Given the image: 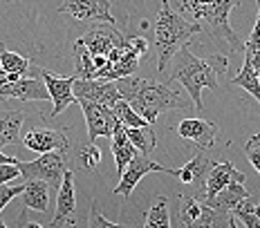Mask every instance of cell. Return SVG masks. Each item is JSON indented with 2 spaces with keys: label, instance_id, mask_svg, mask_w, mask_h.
Wrapping results in <instances>:
<instances>
[{
  "label": "cell",
  "instance_id": "7",
  "mask_svg": "<svg viewBox=\"0 0 260 228\" xmlns=\"http://www.w3.org/2000/svg\"><path fill=\"white\" fill-rule=\"evenodd\" d=\"M83 110L85 123H88V137L90 141H96L99 137L112 139L115 128L119 126V119L115 114V107L110 105H101L94 101H77Z\"/></svg>",
  "mask_w": 260,
  "mask_h": 228
},
{
  "label": "cell",
  "instance_id": "29",
  "mask_svg": "<svg viewBox=\"0 0 260 228\" xmlns=\"http://www.w3.org/2000/svg\"><path fill=\"white\" fill-rule=\"evenodd\" d=\"M245 56L251 58L253 69L260 76V0H258V16H256V25H253V31L249 36V41L245 43Z\"/></svg>",
  "mask_w": 260,
  "mask_h": 228
},
{
  "label": "cell",
  "instance_id": "3",
  "mask_svg": "<svg viewBox=\"0 0 260 228\" xmlns=\"http://www.w3.org/2000/svg\"><path fill=\"white\" fill-rule=\"evenodd\" d=\"M204 27L193 20L188 23L182 14H177L175 9L171 7L169 0H161L159 14H157L155 20V47H157V69L159 72H166L169 63L173 61L177 52L182 50L184 45H188V41L200 34Z\"/></svg>",
  "mask_w": 260,
  "mask_h": 228
},
{
  "label": "cell",
  "instance_id": "25",
  "mask_svg": "<svg viewBox=\"0 0 260 228\" xmlns=\"http://www.w3.org/2000/svg\"><path fill=\"white\" fill-rule=\"evenodd\" d=\"M74 76L77 79H96L94 54L79 41H74Z\"/></svg>",
  "mask_w": 260,
  "mask_h": 228
},
{
  "label": "cell",
  "instance_id": "19",
  "mask_svg": "<svg viewBox=\"0 0 260 228\" xmlns=\"http://www.w3.org/2000/svg\"><path fill=\"white\" fill-rule=\"evenodd\" d=\"M110 141H112V155H115V161H117V172H119V177H121L123 170L128 168V164L135 159V155H137L139 150L135 148V143L130 141L123 123H119L115 128V134H112Z\"/></svg>",
  "mask_w": 260,
  "mask_h": 228
},
{
  "label": "cell",
  "instance_id": "6",
  "mask_svg": "<svg viewBox=\"0 0 260 228\" xmlns=\"http://www.w3.org/2000/svg\"><path fill=\"white\" fill-rule=\"evenodd\" d=\"M65 152L63 150H52L39 155L34 161H20V177L25 179H43L50 183L52 190L61 188L63 177H65Z\"/></svg>",
  "mask_w": 260,
  "mask_h": 228
},
{
  "label": "cell",
  "instance_id": "9",
  "mask_svg": "<svg viewBox=\"0 0 260 228\" xmlns=\"http://www.w3.org/2000/svg\"><path fill=\"white\" fill-rule=\"evenodd\" d=\"M74 96H77V101H94L110 107H115V103L123 99L115 81L77 79V76H74Z\"/></svg>",
  "mask_w": 260,
  "mask_h": 228
},
{
  "label": "cell",
  "instance_id": "31",
  "mask_svg": "<svg viewBox=\"0 0 260 228\" xmlns=\"http://www.w3.org/2000/svg\"><path fill=\"white\" fill-rule=\"evenodd\" d=\"M245 155H247L249 164L256 168V172H258V177H260V132L253 134V137L245 143Z\"/></svg>",
  "mask_w": 260,
  "mask_h": 228
},
{
  "label": "cell",
  "instance_id": "28",
  "mask_svg": "<svg viewBox=\"0 0 260 228\" xmlns=\"http://www.w3.org/2000/svg\"><path fill=\"white\" fill-rule=\"evenodd\" d=\"M115 114L119 119V123H123L126 128H142V126H153V123H148L146 119L135 110L133 105L126 101V99H119L115 103Z\"/></svg>",
  "mask_w": 260,
  "mask_h": 228
},
{
  "label": "cell",
  "instance_id": "10",
  "mask_svg": "<svg viewBox=\"0 0 260 228\" xmlns=\"http://www.w3.org/2000/svg\"><path fill=\"white\" fill-rule=\"evenodd\" d=\"M50 183L43 179H27L25 188L20 193V221L18 226H31L36 228V224H29L27 219V210H36V213H47L50 210Z\"/></svg>",
  "mask_w": 260,
  "mask_h": 228
},
{
  "label": "cell",
  "instance_id": "15",
  "mask_svg": "<svg viewBox=\"0 0 260 228\" xmlns=\"http://www.w3.org/2000/svg\"><path fill=\"white\" fill-rule=\"evenodd\" d=\"M231 181H247V175L240 172L234 164H229V161L213 164V168H211V172L207 177V183H204V188L200 190L198 197L202 199V202H211V199H213L222 188L229 186Z\"/></svg>",
  "mask_w": 260,
  "mask_h": 228
},
{
  "label": "cell",
  "instance_id": "27",
  "mask_svg": "<svg viewBox=\"0 0 260 228\" xmlns=\"http://www.w3.org/2000/svg\"><path fill=\"white\" fill-rule=\"evenodd\" d=\"M130 141L135 143V148L144 155H150L157 145V137H155V130L153 126H142V128H126Z\"/></svg>",
  "mask_w": 260,
  "mask_h": 228
},
{
  "label": "cell",
  "instance_id": "35",
  "mask_svg": "<svg viewBox=\"0 0 260 228\" xmlns=\"http://www.w3.org/2000/svg\"><path fill=\"white\" fill-rule=\"evenodd\" d=\"M128 45H130V50H135L139 54V56H146L148 54V41L142 36H133V38H128Z\"/></svg>",
  "mask_w": 260,
  "mask_h": 228
},
{
  "label": "cell",
  "instance_id": "14",
  "mask_svg": "<svg viewBox=\"0 0 260 228\" xmlns=\"http://www.w3.org/2000/svg\"><path fill=\"white\" fill-rule=\"evenodd\" d=\"M74 210H77V193H74V172L65 170L63 183L58 188V197H56V215L50 221V228L58 226H77L74 219Z\"/></svg>",
  "mask_w": 260,
  "mask_h": 228
},
{
  "label": "cell",
  "instance_id": "4",
  "mask_svg": "<svg viewBox=\"0 0 260 228\" xmlns=\"http://www.w3.org/2000/svg\"><path fill=\"white\" fill-rule=\"evenodd\" d=\"M238 3L240 0H182L180 9L182 14H188L193 20H198L215 43L226 45L231 52L245 54V43L229 25V14L238 7Z\"/></svg>",
  "mask_w": 260,
  "mask_h": 228
},
{
  "label": "cell",
  "instance_id": "36",
  "mask_svg": "<svg viewBox=\"0 0 260 228\" xmlns=\"http://www.w3.org/2000/svg\"><path fill=\"white\" fill-rule=\"evenodd\" d=\"M0 164H20V159H16V157H9V155H5V152H0Z\"/></svg>",
  "mask_w": 260,
  "mask_h": 228
},
{
  "label": "cell",
  "instance_id": "16",
  "mask_svg": "<svg viewBox=\"0 0 260 228\" xmlns=\"http://www.w3.org/2000/svg\"><path fill=\"white\" fill-rule=\"evenodd\" d=\"M215 132H218L215 123L207 121V119H200V117L182 119L177 123V134L182 139L191 141L198 150H209L215 143Z\"/></svg>",
  "mask_w": 260,
  "mask_h": 228
},
{
  "label": "cell",
  "instance_id": "18",
  "mask_svg": "<svg viewBox=\"0 0 260 228\" xmlns=\"http://www.w3.org/2000/svg\"><path fill=\"white\" fill-rule=\"evenodd\" d=\"M211 168H213V161H211L209 157L204 155V150H202V152H198V155H195L188 164H184L180 170H175V177L180 179L182 183H186V186L204 188Z\"/></svg>",
  "mask_w": 260,
  "mask_h": 228
},
{
  "label": "cell",
  "instance_id": "1",
  "mask_svg": "<svg viewBox=\"0 0 260 228\" xmlns=\"http://www.w3.org/2000/svg\"><path fill=\"white\" fill-rule=\"evenodd\" d=\"M229 61L222 54H213L209 58H198L184 45L180 52L173 56V67H171V79L182 83L191 96L193 105L198 112L204 110L202 105V90H218L220 88V76L226 74Z\"/></svg>",
  "mask_w": 260,
  "mask_h": 228
},
{
  "label": "cell",
  "instance_id": "5",
  "mask_svg": "<svg viewBox=\"0 0 260 228\" xmlns=\"http://www.w3.org/2000/svg\"><path fill=\"white\" fill-rule=\"evenodd\" d=\"M180 226L184 228H213V226H229V213L209 206L200 197L193 195H180Z\"/></svg>",
  "mask_w": 260,
  "mask_h": 228
},
{
  "label": "cell",
  "instance_id": "2",
  "mask_svg": "<svg viewBox=\"0 0 260 228\" xmlns=\"http://www.w3.org/2000/svg\"><path fill=\"white\" fill-rule=\"evenodd\" d=\"M121 96L130 105L135 107L148 123L159 119L161 112L169 110H186L188 101L184 99L177 90L169 88L166 83L159 81H148V79H137V76H123L115 81Z\"/></svg>",
  "mask_w": 260,
  "mask_h": 228
},
{
  "label": "cell",
  "instance_id": "32",
  "mask_svg": "<svg viewBox=\"0 0 260 228\" xmlns=\"http://www.w3.org/2000/svg\"><path fill=\"white\" fill-rule=\"evenodd\" d=\"M88 224L92 226V228H117L119 224L117 221H110V219H106L104 215L96 210V202H92V206H90V221Z\"/></svg>",
  "mask_w": 260,
  "mask_h": 228
},
{
  "label": "cell",
  "instance_id": "23",
  "mask_svg": "<svg viewBox=\"0 0 260 228\" xmlns=\"http://www.w3.org/2000/svg\"><path fill=\"white\" fill-rule=\"evenodd\" d=\"M0 67H3L7 74H20V76L41 74V67H34L29 58L20 56V54L5 50L3 43H0Z\"/></svg>",
  "mask_w": 260,
  "mask_h": 228
},
{
  "label": "cell",
  "instance_id": "11",
  "mask_svg": "<svg viewBox=\"0 0 260 228\" xmlns=\"http://www.w3.org/2000/svg\"><path fill=\"white\" fill-rule=\"evenodd\" d=\"M41 74L45 79V85L50 90V99H52V112L47 117H58L68 105L77 103V96H74V76L54 74L45 67H41Z\"/></svg>",
  "mask_w": 260,
  "mask_h": 228
},
{
  "label": "cell",
  "instance_id": "37",
  "mask_svg": "<svg viewBox=\"0 0 260 228\" xmlns=\"http://www.w3.org/2000/svg\"><path fill=\"white\" fill-rule=\"evenodd\" d=\"M159 3H161V0H159Z\"/></svg>",
  "mask_w": 260,
  "mask_h": 228
},
{
  "label": "cell",
  "instance_id": "12",
  "mask_svg": "<svg viewBox=\"0 0 260 228\" xmlns=\"http://www.w3.org/2000/svg\"><path fill=\"white\" fill-rule=\"evenodd\" d=\"M58 12L70 14L77 20H96V23L115 25V16L110 12L108 0H63Z\"/></svg>",
  "mask_w": 260,
  "mask_h": 228
},
{
  "label": "cell",
  "instance_id": "17",
  "mask_svg": "<svg viewBox=\"0 0 260 228\" xmlns=\"http://www.w3.org/2000/svg\"><path fill=\"white\" fill-rule=\"evenodd\" d=\"M23 145L27 150H34L43 155V152H52V150H63L68 152L70 141L61 130H52V128H31L29 132L23 134Z\"/></svg>",
  "mask_w": 260,
  "mask_h": 228
},
{
  "label": "cell",
  "instance_id": "24",
  "mask_svg": "<svg viewBox=\"0 0 260 228\" xmlns=\"http://www.w3.org/2000/svg\"><path fill=\"white\" fill-rule=\"evenodd\" d=\"M231 83H234L236 88H242L245 92H249L260 105V76L256 74V69H253L251 58L245 56V63H242L240 72H238L236 79H231Z\"/></svg>",
  "mask_w": 260,
  "mask_h": 228
},
{
  "label": "cell",
  "instance_id": "21",
  "mask_svg": "<svg viewBox=\"0 0 260 228\" xmlns=\"http://www.w3.org/2000/svg\"><path fill=\"white\" fill-rule=\"evenodd\" d=\"M249 193L245 188V181H231L226 188H222L218 195H215L211 202H207L209 206H213V208L222 210V213H231V210L236 208L238 204L242 202V199H247Z\"/></svg>",
  "mask_w": 260,
  "mask_h": 228
},
{
  "label": "cell",
  "instance_id": "26",
  "mask_svg": "<svg viewBox=\"0 0 260 228\" xmlns=\"http://www.w3.org/2000/svg\"><path fill=\"white\" fill-rule=\"evenodd\" d=\"M146 228H169L171 226V213H169V199L166 197H155L150 204V210L146 213Z\"/></svg>",
  "mask_w": 260,
  "mask_h": 228
},
{
  "label": "cell",
  "instance_id": "33",
  "mask_svg": "<svg viewBox=\"0 0 260 228\" xmlns=\"http://www.w3.org/2000/svg\"><path fill=\"white\" fill-rule=\"evenodd\" d=\"M25 183L23 186H7V183H0V213H3V208H7V204L12 202L14 197H18L20 193H23Z\"/></svg>",
  "mask_w": 260,
  "mask_h": 228
},
{
  "label": "cell",
  "instance_id": "13",
  "mask_svg": "<svg viewBox=\"0 0 260 228\" xmlns=\"http://www.w3.org/2000/svg\"><path fill=\"white\" fill-rule=\"evenodd\" d=\"M79 43H83L88 50L94 54H104V56H108L115 47H121L126 45V38H123V34L117 29L115 25L110 23H104V25H96L92 27V29L88 31V34H83L81 38H77Z\"/></svg>",
  "mask_w": 260,
  "mask_h": 228
},
{
  "label": "cell",
  "instance_id": "34",
  "mask_svg": "<svg viewBox=\"0 0 260 228\" xmlns=\"http://www.w3.org/2000/svg\"><path fill=\"white\" fill-rule=\"evenodd\" d=\"M20 177V164H0V183H9Z\"/></svg>",
  "mask_w": 260,
  "mask_h": 228
},
{
  "label": "cell",
  "instance_id": "8",
  "mask_svg": "<svg viewBox=\"0 0 260 228\" xmlns=\"http://www.w3.org/2000/svg\"><path fill=\"white\" fill-rule=\"evenodd\" d=\"M150 172H166V175L175 177V170H173V168H164V166L155 164V161H150L148 155L137 152V155H135V159L130 161L128 168L123 170V175H121V179H119V183L115 186L112 193H115V195H123V197H130V195H133V190H135V186L142 181V177L150 175Z\"/></svg>",
  "mask_w": 260,
  "mask_h": 228
},
{
  "label": "cell",
  "instance_id": "30",
  "mask_svg": "<svg viewBox=\"0 0 260 228\" xmlns=\"http://www.w3.org/2000/svg\"><path fill=\"white\" fill-rule=\"evenodd\" d=\"M99 164H101V150L94 145V141H90L88 145H83L79 150V166L83 170H94Z\"/></svg>",
  "mask_w": 260,
  "mask_h": 228
},
{
  "label": "cell",
  "instance_id": "20",
  "mask_svg": "<svg viewBox=\"0 0 260 228\" xmlns=\"http://www.w3.org/2000/svg\"><path fill=\"white\" fill-rule=\"evenodd\" d=\"M23 123H25V112L20 110L0 112V150L5 145H14L23 141V137H20Z\"/></svg>",
  "mask_w": 260,
  "mask_h": 228
},
{
  "label": "cell",
  "instance_id": "22",
  "mask_svg": "<svg viewBox=\"0 0 260 228\" xmlns=\"http://www.w3.org/2000/svg\"><path fill=\"white\" fill-rule=\"evenodd\" d=\"M229 226L231 228H238V226L260 228V204H256L251 197L242 199L229 213Z\"/></svg>",
  "mask_w": 260,
  "mask_h": 228
}]
</instances>
